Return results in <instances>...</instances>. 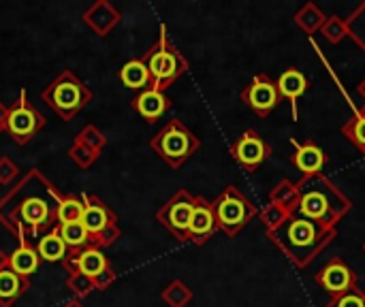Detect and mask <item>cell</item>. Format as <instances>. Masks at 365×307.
<instances>
[{
	"mask_svg": "<svg viewBox=\"0 0 365 307\" xmlns=\"http://www.w3.org/2000/svg\"><path fill=\"white\" fill-rule=\"evenodd\" d=\"M62 197L38 169H32L0 199V224L19 241L41 239L58 227Z\"/></svg>",
	"mask_w": 365,
	"mask_h": 307,
	"instance_id": "cell-1",
	"label": "cell"
},
{
	"mask_svg": "<svg viewBox=\"0 0 365 307\" xmlns=\"http://www.w3.org/2000/svg\"><path fill=\"white\" fill-rule=\"evenodd\" d=\"M267 235L293 265L304 269L317 259V254H321L336 239L338 233L336 229L321 227L312 220L293 214L280 227L267 231Z\"/></svg>",
	"mask_w": 365,
	"mask_h": 307,
	"instance_id": "cell-2",
	"label": "cell"
},
{
	"mask_svg": "<svg viewBox=\"0 0 365 307\" xmlns=\"http://www.w3.org/2000/svg\"><path fill=\"white\" fill-rule=\"evenodd\" d=\"M297 184L299 205L295 216L312 220L321 227L336 229V224L351 212L353 203L346 194H342L323 173L302 177Z\"/></svg>",
	"mask_w": 365,
	"mask_h": 307,
	"instance_id": "cell-3",
	"label": "cell"
},
{
	"mask_svg": "<svg viewBox=\"0 0 365 307\" xmlns=\"http://www.w3.org/2000/svg\"><path fill=\"white\" fill-rule=\"evenodd\" d=\"M150 71V79H152V88L158 92H165L182 73L188 71V62L186 58L175 49V45L169 41L167 36V28L165 24L160 26V36L158 41L145 51V56L141 58Z\"/></svg>",
	"mask_w": 365,
	"mask_h": 307,
	"instance_id": "cell-4",
	"label": "cell"
},
{
	"mask_svg": "<svg viewBox=\"0 0 365 307\" xmlns=\"http://www.w3.org/2000/svg\"><path fill=\"white\" fill-rule=\"evenodd\" d=\"M41 98L64 120H73L90 100L92 92L90 88L71 71H62L43 92Z\"/></svg>",
	"mask_w": 365,
	"mask_h": 307,
	"instance_id": "cell-5",
	"label": "cell"
},
{
	"mask_svg": "<svg viewBox=\"0 0 365 307\" xmlns=\"http://www.w3.org/2000/svg\"><path fill=\"white\" fill-rule=\"evenodd\" d=\"M199 147L201 141L180 120H171L150 139V150H154L171 169H180Z\"/></svg>",
	"mask_w": 365,
	"mask_h": 307,
	"instance_id": "cell-6",
	"label": "cell"
},
{
	"mask_svg": "<svg viewBox=\"0 0 365 307\" xmlns=\"http://www.w3.org/2000/svg\"><path fill=\"white\" fill-rule=\"evenodd\" d=\"M212 209L216 216L218 231H222L229 237H235L257 216V207L252 205V201L235 186H227L212 201Z\"/></svg>",
	"mask_w": 365,
	"mask_h": 307,
	"instance_id": "cell-7",
	"label": "cell"
},
{
	"mask_svg": "<svg viewBox=\"0 0 365 307\" xmlns=\"http://www.w3.org/2000/svg\"><path fill=\"white\" fill-rule=\"evenodd\" d=\"M195 199L188 190H178L158 212H156V220L180 241L186 244L188 241V229H190V218H192V209H195Z\"/></svg>",
	"mask_w": 365,
	"mask_h": 307,
	"instance_id": "cell-8",
	"label": "cell"
},
{
	"mask_svg": "<svg viewBox=\"0 0 365 307\" xmlns=\"http://www.w3.org/2000/svg\"><path fill=\"white\" fill-rule=\"evenodd\" d=\"M45 122H47L45 115H43L36 107H32V105L28 103V94H26V90L21 88L19 100H17L13 107H9L6 132L13 137L15 143L24 145V143H28L36 132L43 130Z\"/></svg>",
	"mask_w": 365,
	"mask_h": 307,
	"instance_id": "cell-9",
	"label": "cell"
},
{
	"mask_svg": "<svg viewBox=\"0 0 365 307\" xmlns=\"http://www.w3.org/2000/svg\"><path fill=\"white\" fill-rule=\"evenodd\" d=\"M272 154L269 143L257 132V130H246L233 145H231V156L235 162L246 169L248 173L257 171Z\"/></svg>",
	"mask_w": 365,
	"mask_h": 307,
	"instance_id": "cell-10",
	"label": "cell"
},
{
	"mask_svg": "<svg viewBox=\"0 0 365 307\" xmlns=\"http://www.w3.org/2000/svg\"><path fill=\"white\" fill-rule=\"evenodd\" d=\"M242 100L261 118L269 115L278 103H280V94L276 83L267 77V75H255L252 81L242 90Z\"/></svg>",
	"mask_w": 365,
	"mask_h": 307,
	"instance_id": "cell-11",
	"label": "cell"
},
{
	"mask_svg": "<svg viewBox=\"0 0 365 307\" xmlns=\"http://www.w3.org/2000/svg\"><path fill=\"white\" fill-rule=\"evenodd\" d=\"M317 284L329 293L331 297H340L346 291L357 286V274L342 261V259H334L329 261L319 274H317Z\"/></svg>",
	"mask_w": 365,
	"mask_h": 307,
	"instance_id": "cell-12",
	"label": "cell"
},
{
	"mask_svg": "<svg viewBox=\"0 0 365 307\" xmlns=\"http://www.w3.org/2000/svg\"><path fill=\"white\" fill-rule=\"evenodd\" d=\"M218 227H216L212 201H207L205 197H197L192 218H190V229H188V241H192L195 246H203L212 239Z\"/></svg>",
	"mask_w": 365,
	"mask_h": 307,
	"instance_id": "cell-13",
	"label": "cell"
},
{
	"mask_svg": "<svg viewBox=\"0 0 365 307\" xmlns=\"http://www.w3.org/2000/svg\"><path fill=\"white\" fill-rule=\"evenodd\" d=\"M83 216H81V224L86 227V231L90 233V241L94 237H98L105 229H109L111 224L118 222L115 214L94 194H83Z\"/></svg>",
	"mask_w": 365,
	"mask_h": 307,
	"instance_id": "cell-14",
	"label": "cell"
},
{
	"mask_svg": "<svg viewBox=\"0 0 365 307\" xmlns=\"http://www.w3.org/2000/svg\"><path fill=\"white\" fill-rule=\"evenodd\" d=\"M62 265L66 267V271H79L88 278H96L98 274H103L109 267V261L103 254V250L88 246L79 252H68V256Z\"/></svg>",
	"mask_w": 365,
	"mask_h": 307,
	"instance_id": "cell-15",
	"label": "cell"
},
{
	"mask_svg": "<svg viewBox=\"0 0 365 307\" xmlns=\"http://www.w3.org/2000/svg\"><path fill=\"white\" fill-rule=\"evenodd\" d=\"M293 143H295V152L291 154V162L297 167V171H302L304 177L319 175L323 171L325 162H327L325 152L317 143H312V141H306V143L293 141Z\"/></svg>",
	"mask_w": 365,
	"mask_h": 307,
	"instance_id": "cell-16",
	"label": "cell"
},
{
	"mask_svg": "<svg viewBox=\"0 0 365 307\" xmlns=\"http://www.w3.org/2000/svg\"><path fill=\"white\" fill-rule=\"evenodd\" d=\"M120 11L107 2V0H98L92 6H88L83 11V21L98 34V36H107V32L120 21Z\"/></svg>",
	"mask_w": 365,
	"mask_h": 307,
	"instance_id": "cell-17",
	"label": "cell"
},
{
	"mask_svg": "<svg viewBox=\"0 0 365 307\" xmlns=\"http://www.w3.org/2000/svg\"><path fill=\"white\" fill-rule=\"evenodd\" d=\"M133 109L148 122H156L167 109H169V98L165 96V92H158L154 88H148L143 92H139L133 98Z\"/></svg>",
	"mask_w": 365,
	"mask_h": 307,
	"instance_id": "cell-18",
	"label": "cell"
},
{
	"mask_svg": "<svg viewBox=\"0 0 365 307\" xmlns=\"http://www.w3.org/2000/svg\"><path fill=\"white\" fill-rule=\"evenodd\" d=\"M28 278L17 276L11 267L0 269V307H13V303L28 291Z\"/></svg>",
	"mask_w": 365,
	"mask_h": 307,
	"instance_id": "cell-19",
	"label": "cell"
},
{
	"mask_svg": "<svg viewBox=\"0 0 365 307\" xmlns=\"http://www.w3.org/2000/svg\"><path fill=\"white\" fill-rule=\"evenodd\" d=\"M41 265V256L36 252L34 246H30V241H19V248L9 256V267L21 276V278H30Z\"/></svg>",
	"mask_w": 365,
	"mask_h": 307,
	"instance_id": "cell-20",
	"label": "cell"
},
{
	"mask_svg": "<svg viewBox=\"0 0 365 307\" xmlns=\"http://www.w3.org/2000/svg\"><path fill=\"white\" fill-rule=\"evenodd\" d=\"M118 77H120V81L124 83V88H128V90H139V92H143V90L152 88L150 71H148V66H145V62H143L141 58H139V60L126 62V64L120 68Z\"/></svg>",
	"mask_w": 365,
	"mask_h": 307,
	"instance_id": "cell-21",
	"label": "cell"
},
{
	"mask_svg": "<svg viewBox=\"0 0 365 307\" xmlns=\"http://www.w3.org/2000/svg\"><path fill=\"white\" fill-rule=\"evenodd\" d=\"M36 252L41 256V261H49V263H64L66 256H68V248L66 244L62 241L60 233H58V227L51 229L47 235H43L38 241H36Z\"/></svg>",
	"mask_w": 365,
	"mask_h": 307,
	"instance_id": "cell-22",
	"label": "cell"
},
{
	"mask_svg": "<svg viewBox=\"0 0 365 307\" xmlns=\"http://www.w3.org/2000/svg\"><path fill=\"white\" fill-rule=\"evenodd\" d=\"M278 94L280 98H289L291 103L299 100V96L306 94L308 90V79L299 68H289L280 75V79L276 81Z\"/></svg>",
	"mask_w": 365,
	"mask_h": 307,
	"instance_id": "cell-23",
	"label": "cell"
},
{
	"mask_svg": "<svg viewBox=\"0 0 365 307\" xmlns=\"http://www.w3.org/2000/svg\"><path fill=\"white\" fill-rule=\"evenodd\" d=\"M269 203L282 207L284 212H289L291 216L297 212L299 205V192H297V184L291 179H282L272 192H269Z\"/></svg>",
	"mask_w": 365,
	"mask_h": 307,
	"instance_id": "cell-24",
	"label": "cell"
},
{
	"mask_svg": "<svg viewBox=\"0 0 365 307\" xmlns=\"http://www.w3.org/2000/svg\"><path fill=\"white\" fill-rule=\"evenodd\" d=\"M58 233L62 237V241L66 244L68 252H79L83 248L90 246V233L86 231V227L81 222H71V224H60Z\"/></svg>",
	"mask_w": 365,
	"mask_h": 307,
	"instance_id": "cell-25",
	"label": "cell"
},
{
	"mask_svg": "<svg viewBox=\"0 0 365 307\" xmlns=\"http://www.w3.org/2000/svg\"><path fill=\"white\" fill-rule=\"evenodd\" d=\"M325 19H327V17L323 15V11H321L317 4H312V2L304 4V6L297 11V15H295V24H297L304 32H308V34L319 32V30L323 28Z\"/></svg>",
	"mask_w": 365,
	"mask_h": 307,
	"instance_id": "cell-26",
	"label": "cell"
},
{
	"mask_svg": "<svg viewBox=\"0 0 365 307\" xmlns=\"http://www.w3.org/2000/svg\"><path fill=\"white\" fill-rule=\"evenodd\" d=\"M81 216H83V201L75 194H64L58 205V212H56L58 227L71 224V222H81Z\"/></svg>",
	"mask_w": 365,
	"mask_h": 307,
	"instance_id": "cell-27",
	"label": "cell"
},
{
	"mask_svg": "<svg viewBox=\"0 0 365 307\" xmlns=\"http://www.w3.org/2000/svg\"><path fill=\"white\" fill-rule=\"evenodd\" d=\"M342 135H344L361 154H365V115L361 111H357V113L342 126Z\"/></svg>",
	"mask_w": 365,
	"mask_h": 307,
	"instance_id": "cell-28",
	"label": "cell"
},
{
	"mask_svg": "<svg viewBox=\"0 0 365 307\" xmlns=\"http://www.w3.org/2000/svg\"><path fill=\"white\" fill-rule=\"evenodd\" d=\"M163 301L169 307H186L192 299V291L182 282V280H175L171 282L165 291H163Z\"/></svg>",
	"mask_w": 365,
	"mask_h": 307,
	"instance_id": "cell-29",
	"label": "cell"
},
{
	"mask_svg": "<svg viewBox=\"0 0 365 307\" xmlns=\"http://www.w3.org/2000/svg\"><path fill=\"white\" fill-rule=\"evenodd\" d=\"M346 32L361 45L365 51V2L355 9V13L346 19Z\"/></svg>",
	"mask_w": 365,
	"mask_h": 307,
	"instance_id": "cell-30",
	"label": "cell"
},
{
	"mask_svg": "<svg viewBox=\"0 0 365 307\" xmlns=\"http://www.w3.org/2000/svg\"><path fill=\"white\" fill-rule=\"evenodd\" d=\"M66 286H68V291H71L77 299H79V297H88L92 291H96L92 278H88V276H83V274H79V271H68Z\"/></svg>",
	"mask_w": 365,
	"mask_h": 307,
	"instance_id": "cell-31",
	"label": "cell"
},
{
	"mask_svg": "<svg viewBox=\"0 0 365 307\" xmlns=\"http://www.w3.org/2000/svg\"><path fill=\"white\" fill-rule=\"evenodd\" d=\"M75 141H77V143H81L83 147H88V150L96 152V154H101V150L107 145L105 135H103V132H98L94 126H86V128L77 135V139H75Z\"/></svg>",
	"mask_w": 365,
	"mask_h": 307,
	"instance_id": "cell-32",
	"label": "cell"
},
{
	"mask_svg": "<svg viewBox=\"0 0 365 307\" xmlns=\"http://www.w3.org/2000/svg\"><path fill=\"white\" fill-rule=\"evenodd\" d=\"M321 32L325 34V38L329 41V43H340L349 32H346V21L344 19H340V17H327L325 19V24H323V28H321Z\"/></svg>",
	"mask_w": 365,
	"mask_h": 307,
	"instance_id": "cell-33",
	"label": "cell"
},
{
	"mask_svg": "<svg viewBox=\"0 0 365 307\" xmlns=\"http://www.w3.org/2000/svg\"><path fill=\"white\" fill-rule=\"evenodd\" d=\"M261 216V222H263V227L267 229V231H274L276 227H280L291 214L289 212H284L282 207H278V205H274V203H269V205H265V209L259 214Z\"/></svg>",
	"mask_w": 365,
	"mask_h": 307,
	"instance_id": "cell-34",
	"label": "cell"
},
{
	"mask_svg": "<svg viewBox=\"0 0 365 307\" xmlns=\"http://www.w3.org/2000/svg\"><path fill=\"white\" fill-rule=\"evenodd\" d=\"M327 307H365V291L361 288H351L340 297H334Z\"/></svg>",
	"mask_w": 365,
	"mask_h": 307,
	"instance_id": "cell-35",
	"label": "cell"
},
{
	"mask_svg": "<svg viewBox=\"0 0 365 307\" xmlns=\"http://www.w3.org/2000/svg\"><path fill=\"white\" fill-rule=\"evenodd\" d=\"M68 156H71V158H73V162H75L77 167H81V169H88V167L98 158V154H96V152H92V150L83 147V145H81V143H77V141L71 145Z\"/></svg>",
	"mask_w": 365,
	"mask_h": 307,
	"instance_id": "cell-36",
	"label": "cell"
},
{
	"mask_svg": "<svg viewBox=\"0 0 365 307\" xmlns=\"http://www.w3.org/2000/svg\"><path fill=\"white\" fill-rule=\"evenodd\" d=\"M19 169L9 160V158H0V184L9 186L15 177H17Z\"/></svg>",
	"mask_w": 365,
	"mask_h": 307,
	"instance_id": "cell-37",
	"label": "cell"
},
{
	"mask_svg": "<svg viewBox=\"0 0 365 307\" xmlns=\"http://www.w3.org/2000/svg\"><path fill=\"white\" fill-rule=\"evenodd\" d=\"M92 282H94V288L96 291H105V288H109L115 282V274L111 271V267H107L103 274H98L96 278H92Z\"/></svg>",
	"mask_w": 365,
	"mask_h": 307,
	"instance_id": "cell-38",
	"label": "cell"
},
{
	"mask_svg": "<svg viewBox=\"0 0 365 307\" xmlns=\"http://www.w3.org/2000/svg\"><path fill=\"white\" fill-rule=\"evenodd\" d=\"M6 120H9V107L0 103V132L6 130Z\"/></svg>",
	"mask_w": 365,
	"mask_h": 307,
	"instance_id": "cell-39",
	"label": "cell"
},
{
	"mask_svg": "<svg viewBox=\"0 0 365 307\" xmlns=\"http://www.w3.org/2000/svg\"><path fill=\"white\" fill-rule=\"evenodd\" d=\"M4 267H9V256L0 250V269H4Z\"/></svg>",
	"mask_w": 365,
	"mask_h": 307,
	"instance_id": "cell-40",
	"label": "cell"
},
{
	"mask_svg": "<svg viewBox=\"0 0 365 307\" xmlns=\"http://www.w3.org/2000/svg\"><path fill=\"white\" fill-rule=\"evenodd\" d=\"M62 307H83V303L79 301V299H73V301H68V303H64Z\"/></svg>",
	"mask_w": 365,
	"mask_h": 307,
	"instance_id": "cell-41",
	"label": "cell"
},
{
	"mask_svg": "<svg viewBox=\"0 0 365 307\" xmlns=\"http://www.w3.org/2000/svg\"><path fill=\"white\" fill-rule=\"evenodd\" d=\"M359 94L364 96V100H365V79L361 81V85H359Z\"/></svg>",
	"mask_w": 365,
	"mask_h": 307,
	"instance_id": "cell-42",
	"label": "cell"
},
{
	"mask_svg": "<svg viewBox=\"0 0 365 307\" xmlns=\"http://www.w3.org/2000/svg\"><path fill=\"white\" fill-rule=\"evenodd\" d=\"M357 111H361V113L365 115V103H364V107H361V109H357Z\"/></svg>",
	"mask_w": 365,
	"mask_h": 307,
	"instance_id": "cell-43",
	"label": "cell"
},
{
	"mask_svg": "<svg viewBox=\"0 0 365 307\" xmlns=\"http://www.w3.org/2000/svg\"><path fill=\"white\" fill-rule=\"evenodd\" d=\"M364 248H365V246H364Z\"/></svg>",
	"mask_w": 365,
	"mask_h": 307,
	"instance_id": "cell-44",
	"label": "cell"
}]
</instances>
